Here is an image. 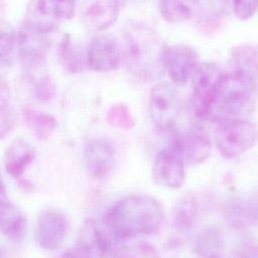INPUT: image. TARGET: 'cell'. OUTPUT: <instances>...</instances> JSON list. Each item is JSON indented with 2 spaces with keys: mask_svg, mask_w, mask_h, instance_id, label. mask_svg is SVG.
Returning <instances> with one entry per match:
<instances>
[{
  "mask_svg": "<svg viewBox=\"0 0 258 258\" xmlns=\"http://www.w3.org/2000/svg\"><path fill=\"white\" fill-rule=\"evenodd\" d=\"M163 216L162 206L155 198L131 195L114 203L102 221L118 243L155 233L162 224Z\"/></svg>",
  "mask_w": 258,
  "mask_h": 258,
  "instance_id": "1",
  "label": "cell"
},
{
  "mask_svg": "<svg viewBox=\"0 0 258 258\" xmlns=\"http://www.w3.org/2000/svg\"><path fill=\"white\" fill-rule=\"evenodd\" d=\"M121 51L129 73L137 80L157 79L163 69V44L158 33L142 23H128L123 30Z\"/></svg>",
  "mask_w": 258,
  "mask_h": 258,
  "instance_id": "2",
  "label": "cell"
},
{
  "mask_svg": "<svg viewBox=\"0 0 258 258\" xmlns=\"http://www.w3.org/2000/svg\"><path fill=\"white\" fill-rule=\"evenodd\" d=\"M225 73L213 61L199 63L191 78L195 116L202 121H216L215 105L223 84Z\"/></svg>",
  "mask_w": 258,
  "mask_h": 258,
  "instance_id": "3",
  "label": "cell"
},
{
  "mask_svg": "<svg viewBox=\"0 0 258 258\" xmlns=\"http://www.w3.org/2000/svg\"><path fill=\"white\" fill-rule=\"evenodd\" d=\"M257 82L236 70L226 74L215 105L216 120L243 112L253 98Z\"/></svg>",
  "mask_w": 258,
  "mask_h": 258,
  "instance_id": "4",
  "label": "cell"
},
{
  "mask_svg": "<svg viewBox=\"0 0 258 258\" xmlns=\"http://www.w3.org/2000/svg\"><path fill=\"white\" fill-rule=\"evenodd\" d=\"M258 140V130L247 120L226 118L220 121L215 132V143L219 153L234 158L251 149Z\"/></svg>",
  "mask_w": 258,
  "mask_h": 258,
  "instance_id": "5",
  "label": "cell"
},
{
  "mask_svg": "<svg viewBox=\"0 0 258 258\" xmlns=\"http://www.w3.org/2000/svg\"><path fill=\"white\" fill-rule=\"evenodd\" d=\"M184 163L180 137H174L158 152L154 160L152 168L154 182L167 188H179L185 179Z\"/></svg>",
  "mask_w": 258,
  "mask_h": 258,
  "instance_id": "6",
  "label": "cell"
},
{
  "mask_svg": "<svg viewBox=\"0 0 258 258\" xmlns=\"http://www.w3.org/2000/svg\"><path fill=\"white\" fill-rule=\"evenodd\" d=\"M179 112V98L175 87L166 82L157 83L149 96V115L160 131L173 128Z\"/></svg>",
  "mask_w": 258,
  "mask_h": 258,
  "instance_id": "7",
  "label": "cell"
},
{
  "mask_svg": "<svg viewBox=\"0 0 258 258\" xmlns=\"http://www.w3.org/2000/svg\"><path fill=\"white\" fill-rule=\"evenodd\" d=\"M199 66L197 51L187 44H173L166 46L163 52V69L171 82L176 86H183L191 80Z\"/></svg>",
  "mask_w": 258,
  "mask_h": 258,
  "instance_id": "8",
  "label": "cell"
},
{
  "mask_svg": "<svg viewBox=\"0 0 258 258\" xmlns=\"http://www.w3.org/2000/svg\"><path fill=\"white\" fill-rule=\"evenodd\" d=\"M116 244L117 242L103 221L97 222L90 219L83 223L80 229L78 247L90 257L106 258L111 256Z\"/></svg>",
  "mask_w": 258,
  "mask_h": 258,
  "instance_id": "9",
  "label": "cell"
},
{
  "mask_svg": "<svg viewBox=\"0 0 258 258\" xmlns=\"http://www.w3.org/2000/svg\"><path fill=\"white\" fill-rule=\"evenodd\" d=\"M122 56L121 43L113 35L94 38L87 50V67L97 73H107L119 67Z\"/></svg>",
  "mask_w": 258,
  "mask_h": 258,
  "instance_id": "10",
  "label": "cell"
},
{
  "mask_svg": "<svg viewBox=\"0 0 258 258\" xmlns=\"http://www.w3.org/2000/svg\"><path fill=\"white\" fill-rule=\"evenodd\" d=\"M68 234V222L64 215L57 210L42 212L36 222L35 239L38 246L44 250L58 249Z\"/></svg>",
  "mask_w": 258,
  "mask_h": 258,
  "instance_id": "11",
  "label": "cell"
},
{
  "mask_svg": "<svg viewBox=\"0 0 258 258\" xmlns=\"http://www.w3.org/2000/svg\"><path fill=\"white\" fill-rule=\"evenodd\" d=\"M116 157V150L113 143L106 138L91 140L83 152L84 164L95 178L103 179L111 172Z\"/></svg>",
  "mask_w": 258,
  "mask_h": 258,
  "instance_id": "12",
  "label": "cell"
},
{
  "mask_svg": "<svg viewBox=\"0 0 258 258\" xmlns=\"http://www.w3.org/2000/svg\"><path fill=\"white\" fill-rule=\"evenodd\" d=\"M119 12L120 0H88L82 21L89 31H103L116 22Z\"/></svg>",
  "mask_w": 258,
  "mask_h": 258,
  "instance_id": "13",
  "label": "cell"
},
{
  "mask_svg": "<svg viewBox=\"0 0 258 258\" xmlns=\"http://www.w3.org/2000/svg\"><path fill=\"white\" fill-rule=\"evenodd\" d=\"M16 33L19 51L18 56L27 69L29 70L43 66L47 51V41L44 37L45 34L29 28L25 24H23Z\"/></svg>",
  "mask_w": 258,
  "mask_h": 258,
  "instance_id": "14",
  "label": "cell"
},
{
  "mask_svg": "<svg viewBox=\"0 0 258 258\" xmlns=\"http://www.w3.org/2000/svg\"><path fill=\"white\" fill-rule=\"evenodd\" d=\"M0 228L3 235L12 243L22 242L27 235V221L23 213L5 199L4 186L1 190Z\"/></svg>",
  "mask_w": 258,
  "mask_h": 258,
  "instance_id": "15",
  "label": "cell"
},
{
  "mask_svg": "<svg viewBox=\"0 0 258 258\" xmlns=\"http://www.w3.org/2000/svg\"><path fill=\"white\" fill-rule=\"evenodd\" d=\"M180 143L184 160L189 165L203 163L212 151L211 137L201 127L189 129L180 137Z\"/></svg>",
  "mask_w": 258,
  "mask_h": 258,
  "instance_id": "16",
  "label": "cell"
},
{
  "mask_svg": "<svg viewBox=\"0 0 258 258\" xmlns=\"http://www.w3.org/2000/svg\"><path fill=\"white\" fill-rule=\"evenodd\" d=\"M59 20L49 0H29L25 11V22L29 28L47 34L53 31Z\"/></svg>",
  "mask_w": 258,
  "mask_h": 258,
  "instance_id": "17",
  "label": "cell"
},
{
  "mask_svg": "<svg viewBox=\"0 0 258 258\" xmlns=\"http://www.w3.org/2000/svg\"><path fill=\"white\" fill-rule=\"evenodd\" d=\"M33 147L23 139H15L4 153L5 171L12 177H20L34 158Z\"/></svg>",
  "mask_w": 258,
  "mask_h": 258,
  "instance_id": "18",
  "label": "cell"
},
{
  "mask_svg": "<svg viewBox=\"0 0 258 258\" xmlns=\"http://www.w3.org/2000/svg\"><path fill=\"white\" fill-rule=\"evenodd\" d=\"M57 55L62 68L71 74L80 73L87 64L82 46L70 34L62 36L57 48Z\"/></svg>",
  "mask_w": 258,
  "mask_h": 258,
  "instance_id": "19",
  "label": "cell"
},
{
  "mask_svg": "<svg viewBox=\"0 0 258 258\" xmlns=\"http://www.w3.org/2000/svg\"><path fill=\"white\" fill-rule=\"evenodd\" d=\"M199 7L200 0H161L159 10L165 21L177 24L192 18Z\"/></svg>",
  "mask_w": 258,
  "mask_h": 258,
  "instance_id": "20",
  "label": "cell"
},
{
  "mask_svg": "<svg viewBox=\"0 0 258 258\" xmlns=\"http://www.w3.org/2000/svg\"><path fill=\"white\" fill-rule=\"evenodd\" d=\"M198 216V203L194 196L186 195L174 207L172 222L176 232L184 234L194 227Z\"/></svg>",
  "mask_w": 258,
  "mask_h": 258,
  "instance_id": "21",
  "label": "cell"
},
{
  "mask_svg": "<svg viewBox=\"0 0 258 258\" xmlns=\"http://www.w3.org/2000/svg\"><path fill=\"white\" fill-rule=\"evenodd\" d=\"M22 114L25 124L39 140H47L56 129V120L49 114L31 108H25Z\"/></svg>",
  "mask_w": 258,
  "mask_h": 258,
  "instance_id": "22",
  "label": "cell"
},
{
  "mask_svg": "<svg viewBox=\"0 0 258 258\" xmlns=\"http://www.w3.org/2000/svg\"><path fill=\"white\" fill-rule=\"evenodd\" d=\"M234 70L258 81V48L251 45H238L232 49Z\"/></svg>",
  "mask_w": 258,
  "mask_h": 258,
  "instance_id": "23",
  "label": "cell"
},
{
  "mask_svg": "<svg viewBox=\"0 0 258 258\" xmlns=\"http://www.w3.org/2000/svg\"><path fill=\"white\" fill-rule=\"evenodd\" d=\"M223 238L216 229H205L197 237L195 252L201 258H221Z\"/></svg>",
  "mask_w": 258,
  "mask_h": 258,
  "instance_id": "24",
  "label": "cell"
},
{
  "mask_svg": "<svg viewBox=\"0 0 258 258\" xmlns=\"http://www.w3.org/2000/svg\"><path fill=\"white\" fill-rule=\"evenodd\" d=\"M29 75L33 87V95L40 102H47L52 99L55 93L54 84L43 66L29 69Z\"/></svg>",
  "mask_w": 258,
  "mask_h": 258,
  "instance_id": "25",
  "label": "cell"
},
{
  "mask_svg": "<svg viewBox=\"0 0 258 258\" xmlns=\"http://www.w3.org/2000/svg\"><path fill=\"white\" fill-rule=\"evenodd\" d=\"M17 55H19L17 33L12 30L2 29L0 36V60L2 67L12 66Z\"/></svg>",
  "mask_w": 258,
  "mask_h": 258,
  "instance_id": "26",
  "label": "cell"
},
{
  "mask_svg": "<svg viewBox=\"0 0 258 258\" xmlns=\"http://www.w3.org/2000/svg\"><path fill=\"white\" fill-rule=\"evenodd\" d=\"M107 122L116 128L130 130L135 126V120L127 106L115 104L109 108L106 113Z\"/></svg>",
  "mask_w": 258,
  "mask_h": 258,
  "instance_id": "27",
  "label": "cell"
},
{
  "mask_svg": "<svg viewBox=\"0 0 258 258\" xmlns=\"http://www.w3.org/2000/svg\"><path fill=\"white\" fill-rule=\"evenodd\" d=\"M111 258H159L156 249L148 243H138L115 248Z\"/></svg>",
  "mask_w": 258,
  "mask_h": 258,
  "instance_id": "28",
  "label": "cell"
},
{
  "mask_svg": "<svg viewBox=\"0 0 258 258\" xmlns=\"http://www.w3.org/2000/svg\"><path fill=\"white\" fill-rule=\"evenodd\" d=\"M0 109H1L0 134H1V138L3 139L7 135V133L11 130V128L13 127V122H14L10 97L8 94V90L5 88L4 84H2V86H1Z\"/></svg>",
  "mask_w": 258,
  "mask_h": 258,
  "instance_id": "29",
  "label": "cell"
},
{
  "mask_svg": "<svg viewBox=\"0 0 258 258\" xmlns=\"http://www.w3.org/2000/svg\"><path fill=\"white\" fill-rule=\"evenodd\" d=\"M233 12L240 20L252 18L258 11V0H232Z\"/></svg>",
  "mask_w": 258,
  "mask_h": 258,
  "instance_id": "30",
  "label": "cell"
},
{
  "mask_svg": "<svg viewBox=\"0 0 258 258\" xmlns=\"http://www.w3.org/2000/svg\"><path fill=\"white\" fill-rule=\"evenodd\" d=\"M49 1L58 19L69 20L74 16L77 0H49Z\"/></svg>",
  "mask_w": 258,
  "mask_h": 258,
  "instance_id": "31",
  "label": "cell"
},
{
  "mask_svg": "<svg viewBox=\"0 0 258 258\" xmlns=\"http://www.w3.org/2000/svg\"><path fill=\"white\" fill-rule=\"evenodd\" d=\"M60 258H92L86 252H84L80 247H76L63 253Z\"/></svg>",
  "mask_w": 258,
  "mask_h": 258,
  "instance_id": "32",
  "label": "cell"
},
{
  "mask_svg": "<svg viewBox=\"0 0 258 258\" xmlns=\"http://www.w3.org/2000/svg\"><path fill=\"white\" fill-rule=\"evenodd\" d=\"M249 258H258V249H256L252 254H248Z\"/></svg>",
  "mask_w": 258,
  "mask_h": 258,
  "instance_id": "33",
  "label": "cell"
}]
</instances>
